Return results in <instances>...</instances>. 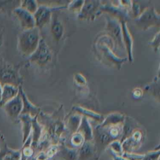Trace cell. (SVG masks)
Listing matches in <instances>:
<instances>
[{
    "label": "cell",
    "mask_w": 160,
    "mask_h": 160,
    "mask_svg": "<svg viewBox=\"0 0 160 160\" xmlns=\"http://www.w3.org/2000/svg\"><path fill=\"white\" fill-rule=\"evenodd\" d=\"M94 50L99 59L104 64L117 69H120L122 64L126 62V59L121 58L114 52V44L112 40L106 34L97 38Z\"/></svg>",
    "instance_id": "cell-1"
},
{
    "label": "cell",
    "mask_w": 160,
    "mask_h": 160,
    "mask_svg": "<svg viewBox=\"0 0 160 160\" xmlns=\"http://www.w3.org/2000/svg\"><path fill=\"white\" fill-rule=\"evenodd\" d=\"M40 39V30L37 27L22 30L18 37L17 48L19 52L24 57H29L36 49Z\"/></svg>",
    "instance_id": "cell-2"
},
{
    "label": "cell",
    "mask_w": 160,
    "mask_h": 160,
    "mask_svg": "<svg viewBox=\"0 0 160 160\" xmlns=\"http://www.w3.org/2000/svg\"><path fill=\"white\" fill-rule=\"evenodd\" d=\"M23 79L19 73V66H14L4 61H0V84L21 86Z\"/></svg>",
    "instance_id": "cell-3"
},
{
    "label": "cell",
    "mask_w": 160,
    "mask_h": 160,
    "mask_svg": "<svg viewBox=\"0 0 160 160\" xmlns=\"http://www.w3.org/2000/svg\"><path fill=\"white\" fill-rule=\"evenodd\" d=\"M53 54L46 40L41 38L38 46L35 51L28 58V61L36 66L42 68H46L52 61Z\"/></svg>",
    "instance_id": "cell-4"
},
{
    "label": "cell",
    "mask_w": 160,
    "mask_h": 160,
    "mask_svg": "<svg viewBox=\"0 0 160 160\" xmlns=\"http://www.w3.org/2000/svg\"><path fill=\"white\" fill-rule=\"evenodd\" d=\"M105 15L106 26L104 30L106 32V35L109 37L114 44V51L116 49L126 51L122 41V29L120 21L118 19L109 15Z\"/></svg>",
    "instance_id": "cell-5"
},
{
    "label": "cell",
    "mask_w": 160,
    "mask_h": 160,
    "mask_svg": "<svg viewBox=\"0 0 160 160\" xmlns=\"http://www.w3.org/2000/svg\"><path fill=\"white\" fill-rule=\"evenodd\" d=\"M92 141L96 148L98 156L100 158L102 152L108 148L109 144L116 140L111 136L108 126L98 125L93 130Z\"/></svg>",
    "instance_id": "cell-6"
},
{
    "label": "cell",
    "mask_w": 160,
    "mask_h": 160,
    "mask_svg": "<svg viewBox=\"0 0 160 160\" xmlns=\"http://www.w3.org/2000/svg\"><path fill=\"white\" fill-rule=\"evenodd\" d=\"M136 26L142 30L159 26V14L152 7H148L134 19Z\"/></svg>",
    "instance_id": "cell-7"
},
{
    "label": "cell",
    "mask_w": 160,
    "mask_h": 160,
    "mask_svg": "<svg viewBox=\"0 0 160 160\" xmlns=\"http://www.w3.org/2000/svg\"><path fill=\"white\" fill-rule=\"evenodd\" d=\"M66 6H49L47 5H39L36 11L33 14L35 21V26L39 30L49 24L52 13L56 9H66Z\"/></svg>",
    "instance_id": "cell-8"
},
{
    "label": "cell",
    "mask_w": 160,
    "mask_h": 160,
    "mask_svg": "<svg viewBox=\"0 0 160 160\" xmlns=\"http://www.w3.org/2000/svg\"><path fill=\"white\" fill-rule=\"evenodd\" d=\"M144 139V131L139 127L121 142L123 152H135L141 148Z\"/></svg>",
    "instance_id": "cell-9"
},
{
    "label": "cell",
    "mask_w": 160,
    "mask_h": 160,
    "mask_svg": "<svg viewBox=\"0 0 160 160\" xmlns=\"http://www.w3.org/2000/svg\"><path fill=\"white\" fill-rule=\"evenodd\" d=\"M62 9H56L52 13L49 22V30L51 38L54 42L59 43L63 39L65 35V26L59 16V11Z\"/></svg>",
    "instance_id": "cell-10"
},
{
    "label": "cell",
    "mask_w": 160,
    "mask_h": 160,
    "mask_svg": "<svg viewBox=\"0 0 160 160\" xmlns=\"http://www.w3.org/2000/svg\"><path fill=\"white\" fill-rule=\"evenodd\" d=\"M100 1H84L80 12L78 14V18L81 20H94L99 15Z\"/></svg>",
    "instance_id": "cell-11"
},
{
    "label": "cell",
    "mask_w": 160,
    "mask_h": 160,
    "mask_svg": "<svg viewBox=\"0 0 160 160\" xmlns=\"http://www.w3.org/2000/svg\"><path fill=\"white\" fill-rule=\"evenodd\" d=\"M2 108L5 111L8 118L13 121L18 120L22 109V102L20 94L4 104Z\"/></svg>",
    "instance_id": "cell-12"
},
{
    "label": "cell",
    "mask_w": 160,
    "mask_h": 160,
    "mask_svg": "<svg viewBox=\"0 0 160 160\" xmlns=\"http://www.w3.org/2000/svg\"><path fill=\"white\" fill-rule=\"evenodd\" d=\"M12 13L18 19L23 30L29 29L36 27L33 14L20 6L15 8L12 10Z\"/></svg>",
    "instance_id": "cell-13"
},
{
    "label": "cell",
    "mask_w": 160,
    "mask_h": 160,
    "mask_svg": "<svg viewBox=\"0 0 160 160\" xmlns=\"http://www.w3.org/2000/svg\"><path fill=\"white\" fill-rule=\"evenodd\" d=\"M99 159L93 141H84L78 149L77 160H98Z\"/></svg>",
    "instance_id": "cell-14"
},
{
    "label": "cell",
    "mask_w": 160,
    "mask_h": 160,
    "mask_svg": "<svg viewBox=\"0 0 160 160\" xmlns=\"http://www.w3.org/2000/svg\"><path fill=\"white\" fill-rule=\"evenodd\" d=\"M19 94L22 102V109L21 114H28L32 118L38 116L40 113V109L29 100L22 86L19 87Z\"/></svg>",
    "instance_id": "cell-15"
},
{
    "label": "cell",
    "mask_w": 160,
    "mask_h": 160,
    "mask_svg": "<svg viewBox=\"0 0 160 160\" xmlns=\"http://www.w3.org/2000/svg\"><path fill=\"white\" fill-rule=\"evenodd\" d=\"M121 26L122 29V41L126 49L128 59L129 62L132 61V38L126 25V22L121 21Z\"/></svg>",
    "instance_id": "cell-16"
},
{
    "label": "cell",
    "mask_w": 160,
    "mask_h": 160,
    "mask_svg": "<svg viewBox=\"0 0 160 160\" xmlns=\"http://www.w3.org/2000/svg\"><path fill=\"white\" fill-rule=\"evenodd\" d=\"M18 93L19 88L9 84L4 85L0 98V107L2 108L4 104L16 97Z\"/></svg>",
    "instance_id": "cell-17"
},
{
    "label": "cell",
    "mask_w": 160,
    "mask_h": 160,
    "mask_svg": "<svg viewBox=\"0 0 160 160\" xmlns=\"http://www.w3.org/2000/svg\"><path fill=\"white\" fill-rule=\"evenodd\" d=\"M63 160H77L78 149L67 146L64 142L59 144V151L57 154Z\"/></svg>",
    "instance_id": "cell-18"
},
{
    "label": "cell",
    "mask_w": 160,
    "mask_h": 160,
    "mask_svg": "<svg viewBox=\"0 0 160 160\" xmlns=\"http://www.w3.org/2000/svg\"><path fill=\"white\" fill-rule=\"evenodd\" d=\"M126 116L118 112L109 114L99 124L101 126H111L121 125L124 123Z\"/></svg>",
    "instance_id": "cell-19"
},
{
    "label": "cell",
    "mask_w": 160,
    "mask_h": 160,
    "mask_svg": "<svg viewBox=\"0 0 160 160\" xmlns=\"http://www.w3.org/2000/svg\"><path fill=\"white\" fill-rule=\"evenodd\" d=\"M77 132H79L83 136L85 141L93 140V129L88 118L86 117L81 116V122Z\"/></svg>",
    "instance_id": "cell-20"
},
{
    "label": "cell",
    "mask_w": 160,
    "mask_h": 160,
    "mask_svg": "<svg viewBox=\"0 0 160 160\" xmlns=\"http://www.w3.org/2000/svg\"><path fill=\"white\" fill-rule=\"evenodd\" d=\"M139 128V126L137 124L136 121L129 117H126L124 123L122 124V135L120 139V142H122L124 139L128 138L134 130Z\"/></svg>",
    "instance_id": "cell-21"
},
{
    "label": "cell",
    "mask_w": 160,
    "mask_h": 160,
    "mask_svg": "<svg viewBox=\"0 0 160 160\" xmlns=\"http://www.w3.org/2000/svg\"><path fill=\"white\" fill-rule=\"evenodd\" d=\"M32 119L28 114H21L19 116L18 120L22 123V143L30 136L32 129Z\"/></svg>",
    "instance_id": "cell-22"
},
{
    "label": "cell",
    "mask_w": 160,
    "mask_h": 160,
    "mask_svg": "<svg viewBox=\"0 0 160 160\" xmlns=\"http://www.w3.org/2000/svg\"><path fill=\"white\" fill-rule=\"evenodd\" d=\"M72 110L77 112L79 114H80L82 116H85L87 118H90L91 119H93L97 121H100L101 122L103 121L104 118V116H102L101 114L79 106H73V108H72Z\"/></svg>",
    "instance_id": "cell-23"
},
{
    "label": "cell",
    "mask_w": 160,
    "mask_h": 160,
    "mask_svg": "<svg viewBox=\"0 0 160 160\" xmlns=\"http://www.w3.org/2000/svg\"><path fill=\"white\" fill-rule=\"evenodd\" d=\"M81 116L79 114H73L69 116L66 122H64L66 130H68L71 134L77 132L81 122Z\"/></svg>",
    "instance_id": "cell-24"
},
{
    "label": "cell",
    "mask_w": 160,
    "mask_h": 160,
    "mask_svg": "<svg viewBox=\"0 0 160 160\" xmlns=\"http://www.w3.org/2000/svg\"><path fill=\"white\" fill-rule=\"evenodd\" d=\"M85 141L83 136L79 132H76L71 134L69 142L72 148L78 149Z\"/></svg>",
    "instance_id": "cell-25"
},
{
    "label": "cell",
    "mask_w": 160,
    "mask_h": 160,
    "mask_svg": "<svg viewBox=\"0 0 160 160\" xmlns=\"http://www.w3.org/2000/svg\"><path fill=\"white\" fill-rule=\"evenodd\" d=\"M20 7L29 12L32 14H33L37 10L39 4L36 1L32 0H25L21 1L20 2Z\"/></svg>",
    "instance_id": "cell-26"
},
{
    "label": "cell",
    "mask_w": 160,
    "mask_h": 160,
    "mask_svg": "<svg viewBox=\"0 0 160 160\" xmlns=\"http://www.w3.org/2000/svg\"><path fill=\"white\" fill-rule=\"evenodd\" d=\"M108 148H110L111 152L113 154L121 156L124 153L122 148V144L119 140H116L111 142L109 144Z\"/></svg>",
    "instance_id": "cell-27"
},
{
    "label": "cell",
    "mask_w": 160,
    "mask_h": 160,
    "mask_svg": "<svg viewBox=\"0 0 160 160\" xmlns=\"http://www.w3.org/2000/svg\"><path fill=\"white\" fill-rule=\"evenodd\" d=\"M21 157L20 149H13L9 148L3 160H19Z\"/></svg>",
    "instance_id": "cell-28"
},
{
    "label": "cell",
    "mask_w": 160,
    "mask_h": 160,
    "mask_svg": "<svg viewBox=\"0 0 160 160\" xmlns=\"http://www.w3.org/2000/svg\"><path fill=\"white\" fill-rule=\"evenodd\" d=\"M160 156V150L159 146L152 151H148L144 154V156L142 160H159Z\"/></svg>",
    "instance_id": "cell-29"
},
{
    "label": "cell",
    "mask_w": 160,
    "mask_h": 160,
    "mask_svg": "<svg viewBox=\"0 0 160 160\" xmlns=\"http://www.w3.org/2000/svg\"><path fill=\"white\" fill-rule=\"evenodd\" d=\"M84 1H72L69 2L67 8L68 9L74 13H79L82 7Z\"/></svg>",
    "instance_id": "cell-30"
},
{
    "label": "cell",
    "mask_w": 160,
    "mask_h": 160,
    "mask_svg": "<svg viewBox=\"0 0 160 160\" xmlns=\"http://www.w3.org/2000/svg\"><path fill=\"white\" fill-rule=\"evenodd\" d=\"M59 151V144H50L45 150L44 152L48 159H52L57 155Z\"/></svg>",
    "instance_id": "cell-31"
},
{
    "label": "cell",
    "mask_w": 160,
    "mask_h": 160,
    "mask_svg": "<svg viewBox=\"0 0 160 160\" xmlns=\"http://www.w3.org/2000/svg\"><path fill=\"white\" fill-rule=\"evenodd\" d=\"M122 156L127 160H142L144 156V154H138L136 152H124Z\"/></svg>",
    "instance_id": "cell-32"
},
{
    "label": "cell",
    "mask_w": 160,
    "mask_h": 160,
    "mask_svg": "<svg viewBox=\"0 0 160 160\" xmlns=\"http://www.w3.org/2000/svg\"><path fill=\"white\" fill-rule=\"evenodd\" d=\"M149 44L155 51H158L159 47V31L154 36V38L149 42Z\"/></svg>",
    "instance_id": "cell-33"
},
{
    "label": "cell",
    "mask_w": 160,
    "mask_h": 160,
    "mask_svg": "<svg viewBox=\"0 0 160 160\" xmlns=\"http://www.w3.org/2000/svg\"><path fill=\"white\" fill-rule=\"evenodd\" d=\"M34 160H49L44 151L38 152L34 156Z\"/></svg>",
    "instance_id": "cell-34"
},
{
    "label": "cell",
    "mask_w": 160,
    "mask_h": 160,
    "mask_svg": "<svg viewBox=\"0 0 160 160\" xmlns=\"http://www.w3.org/2000/svg\"><path fill=\"white\" fill-rule=\"evenodd\" d=\"M8 149H9V147H8V144H6V141H4L2 143V144L1 146V149H0V160H3L4 156L6 154Z\"/></svg>",
    "instance_id": "cell-35"
},
{
    "label": "cell",
    "mask_w": 160,
    "mask_h": 160,
    "mask_svg": "<svg viewBox=\"0 0 160 160\" xmlns=\"http://www.w3.org/2000/svg\"><path fill=\"white\" fill-rule=\"evenodd\" d=\"M142 91L141 89H136L134 90V92L132 93V95L133 96H134V98H140L141 96H142Z\"/></svg>",
    "instance_id": "cell-36"
},
{
    "label": "cell",
    "mask_w": 160,
    "mask_h": 160,
    "mask_svg": "<svg viewBox=\"0 0 160 160\" xmlns=\"http://www.w3.org/2000/svg\"><path fill=\"white\" fill-rule=\"evenodd\" d=\"M9 2V1H0V9L3 8L6 5V4H8Z\"/></svg>",
    "instance_id": "cell-37"
},
{
    "label": "cell",
    "mask_w": 160,
    "mask_h": 160,
    "mask_svg": "<svg viewBox=\"0 0 160 160\" xmlns=\"http://www.w3.org/2000/svg\"><path fill=\"white\" fill-rule=\"evenodd\" d=\"M5 141V139H4V137L3 136V134H2V132L0 131V149H1V146L2 144V143Z\"/></svg>",
    "instance_id": "cell-38"
},
{
    "label": "cell",
    "mask_w": 160,
    "mask_h": 160,
    "mask_svg": "<svg viewBox=\"0 0 160 160\" xmlns=\"http://www.w3.org/2000/svg\"><path fill=\"white\" fill-rule=\"evenodd\" d=\"M2 86L0 84V98H1V92H2Z\"/></svg>",
    "instance_id": "cell-39"
},
{
    "label": "cell",
    "mask_w": 160,
    "mask_h": 160,
    "mask_svg": "<svg viewBox=\"0 0 160 160\" xmlns=\"http://www.w3.org/2000/svg\"><path fill=\"white\" fill-rule=\"evenodd\" d=\"M49 160H52V159H49Z\"/></svg>",
    "instance_id": "cell-40"
}]
</instances>
